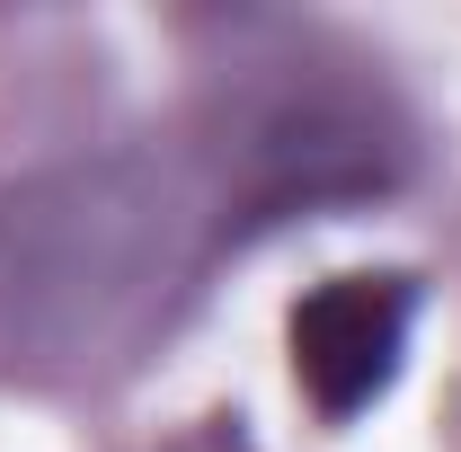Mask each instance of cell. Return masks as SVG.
<instances>
[{
    "label": "cell",
    "instance_id": "cell-1",
    "mask_svg": "<svg viewBox=\"0 0 461 452\" xmlns=\"http://www.w3.org/2000/svg\"><path fill=\"white\" fill-rule=\"evenodd\" d=\"M195 213V186L160 160H98L0 195V338L36 355L115 346L186 267Z\"/></svg>",
    "mask_w": 461,
    "mask_h": 452
},
{
    "label": "cell",
    "instance_id": "cell-2",
    "mask_svg": "<svg viewBox=\"0 0 461 452\" xmlns=\"http://www.w3.org/2000/svg\"><path fill=\"white\" fill-rule=\"evenodd\" d=\"M204 133H213V204L230 222L355 204L400 186L408 169V124L382 98V80H355V62L320 54L240 62Z\"/></svg>",
    "mask_w": 461,
    "mask_h": 452
},
{
    "label": "cell",
    "instance_id": "cell-3",
    "mask_svg": "<svg viewBox=\"0 0 461 452\" xmlns=\"http://www.w3.org/2000/svg\"><path fill=\"white\" fill-rule=\"evenodd\" d=\"M408 320H417V293L400 276H338L293 311V373L320 399V417H355L391 391Z\"/></svg>",
    "mask_w": 461,
    "mask_h": 452
}]
</instances>
